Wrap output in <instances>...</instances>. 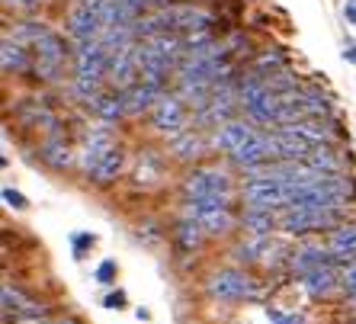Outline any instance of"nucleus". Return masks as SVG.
Returning <instances> with one entry per match:
<instances>
[{"label":"nucleus","mask_w":356,"mask_h":324,"mask_svg":"<svg viewBox=\"0 0 356 324\" xmlns=\"http://www.w3.org/2000/svg\"><path fill=\"white\" fill-rule=\"evenodd\" d=\"M109 71V49L99 39L77 42L74 51V90L83 100H93L99 93V83L106 81Z\"/></svg>","instance_id":"f257e3e1"},{"label":"nucleus","mask_w":356,"mask_h":324,"mask_svg":"<svg viewBox=\"0 0 356 324\" xmlns=\"http://www.w3.org/2000/svg\"><path fill=\"white\" fill-rule=\"evenodd\" d=\"M238 100L250 122H280V93L266 83V77L250 74L248 81H241Z\"/></svg>","instance_id":"f03ea898"},{"label":"nucleus","mask_w":356,"mask_h":324,"mask_svg":"<svg viewBox=\"0 0 356 324\" xmlns=\"http://www.w3.org/2000/svg\"><path fill=\"white\" fill-rule=\"evenodd\" d=\"M17 39L23 42V45H33L35 55H39V67L45 71V74H55L61 65H65V39L61 35H55L45 23H23L17 29Z\"/></svg>","instance_id":"7ed1b4c3"},{"label":"nucleus","mask_w":356,"mask_h":324,"mask_svg":"<svg viewBox=\"0 0 356 324\" xmlns=\"http://www.w3.org/2000/svg\"><path fill=\"white\" fill-rule=\"evenodd\" d=\"M183 216L199 222L209 234H222L232 228V209H228V196H202V200H190Z\"/></svg>","instance_id":"20e7f679"},{"label":"nucleus","mask_w":356,"mask_h":324,"mask_svg":"<svg viewBox=\"0 0 356 324\" xmlns=\"http://www.w3.org/2000/svg\"><path fill=\"white\" fill-rule=\"evenodd\" d=\"M141 77V61H138V42L132 45H122V49H109V71L106 81L116 87V90H125L132 87Z\"/></svg>","instance_id":"39448f33"},{"label":"nucleus","mask_w":356,"mask_h":324,"mask_svg":"<svg viewBox=\"0 0 356 324\" xmlns=\"http://www.w3.org/2000/svg\"><path fill=\"white\" fill-rule=\"evenodd\" d=\"M209 295H216V299H254V295H260V286L250 280V276H244L241 270H218L212 280H209Z\"/></svg>","instance_id":"423d86ee"},{"label":"nucleus","mask_w":356,"mask_h":324,"mask_svg":"<svg viewBox=\"0 0 356 324\" xmlns=\"http://www.w3.org/2000/svg\"><path fill=\"white\" fill-rule=\"evenodd\" d=\"M340 209H286L280 225L286 232H308V228H337Z\"/></svg>","instance_id":"0eeeda50"},{"label":"nucleus","mask_w":356,"mask_h":324,"mask_svg":"<svg viewBox=\"0 0 356 324\" xmlns=\"http://www.w3.org/2000/svg\"><path fill=\"white\" fill-rule=\"evenodd\" d=\"M151 122L158 132L167 135H180L183 125H186V109H183V97H170V93H161L158 103L151 106Z\"/></svg>","instance_id":"6e6552de"},{"label":"nucleus","mask_w":356,"mask_h":324,"mask_svg":"<svg viewBox=\"0 0 356 324\" xmlns=\"http://www.w3.org/2000/svg\"><path fill=\"white\" fill-rule=\"evenodd\" d=\"M228 190H232V180H228V174L216 170V167H199V170L190 174V180H186V196H190V200L228 196Z\"/></svg>","instance_id":"1a4fd4ad"},{"label":"nucleus","mask_w":356,"mask_h":324,"mask_svg":"<svg viewBox=\"0 0 356 324\" xmlns=\"http://www.w3.org/2000/svg\"><path fill=\"white\" fill-rule=\"evenodd\" d=\"M67 33H71V39L74 42L99 39V33H103V19H99L97 10L87 7V3L81 0V3L67 13Z\"/></svg>","instance_id":"9d476101"},{"label":"nucleus","mask_w":356,"mask_h":324,"mask_svg":"<svg viewBox=\"0 0 356 324\" xmlns=\"http://www.w3.org/2000/svg\"><path fill=\"white\" fill-rule=\"evenodd\" d=\"M257 135V129H254V122H241V119H228V122L218 125L216 138H212V145H216L218 151H225V154H232L234 148H241V145L248 142V138H254Z\"/></svg>","instance_id":"9b49d317"},{"label":"nucleus","mask_w":356,"mask_h":324,"mask_svg":"<svg viewBox=\"0 0 356 324\" xmlns=\"http://www.w3.org/2000/svg\"><path fill=\"white\" fill-rule=\"evenodd\" d=\"M232 161L238 167H244V170H260V167L270 161V145H266V135H254V138H248V142L241 145V148L232 151Z\"/></svg>","instance_id":"f8f14e48"},{"label":"nucleus","mask_w":356,"mask_h":324,"mask_svg":"<svg viewBox=\"0 0 356 324\" xmlns=\"http://www.w3.org/2000/svg\"><path fill=\"white\" fill-rule=\"evenodd\" d=\"M3 308L7 315H13L17 324H39L42 321V305H35L33 299H26L19 289H10L3 286Z\"/></svg>","instance_id":"ddd939ff"},{"label":"nucleus","mask_w":356,"mask_h":324,"mask_svg":"<svg viewBox=\"0 0 356 324\" xmlns=\"http://www.w3.org/2000/svg\"><path fill=\"white\" fill-rule=\"evenodd\" d=\"M327 248H331V254L340 264L356 260V225H337L331 238H327Z\"/></svg>","instance_id":"4468645a"},{"label":"nucleus","mask_w":356,"mask_h":324,"mask_svg":"<svg viewBox=\"0 0 356 324\" xmlns=\"http://www.w3.org/2000/svg\"><path fill=\"white\" fill-rule=\"evenodd\" d=\"M109 148H113V138H109V132H106V129H97V132L87 138L83 151H81V167L87 170V174H90L93 167L99 164V158H103Z\"/></svg>","instance_id":"2eb2a0df"},{"label":"nucleus","mask_w":356,"mask_h":324,"mask_svg":"<svg viewBox=\"0 0 356 324\" xmlns=\"http://www.w3.org/2000/svg\"><path fill=\"white\" fill-rule=\"evenodd\" d=\"M302 280H305V292L312 295V299L327 295V292L340 283L337 276H334L331 266H315V270H305V273H302Z\"/></svg>","instance_id":"dca6fc26"},{"label":"nucleus","mask_w":356,"mask_h":324,"mask_svg":"<svg viewBox=\"0 0 356 324\" xmlns=\"http://www.w3.org/2000/svg\"><path fill=\"white\" fill-rule=\"evenodd\" d=\"M331 264H340V260L331 254V248H302L292 254V266H296L298 273L315 270V266H331Z\"/></svg>","instance_id":"f3484780"},{"label":"nucleus","mask_w":356,"mask_h":324,"mask_svg":"<svg viewBox=\"0 0 356 324\" xmlns=\"http://www.w3.org/2000/svg\"><path fill=\"white\" fill-rule=\"evenodd\" d=\"M90 106H93V113H97L99 119H106V122H113V119H119V116H125V113H129V109H125L122 90L97 93V97L90 100Z\"/></svg>","instance_id":"a211bd4d"},{"label":"nucleus","mask_w":356,"mask_h":324,"mask_svg":"<svg viewBox=\"0 0 356 324\" xmlns=\"http://www.w3.org/2000/svg\"><path fill=\"white\" fill-rule=\"evenodd\" d=\"M305 164L312 167V170H318V174H340L343 170V161H340L337 151L324 148V145H315V148L308 151Z\"/></svg>","instance_id":"6ab92c4d"},{"label":"nucleus","mask_w":356,"mask_h":324,"mask_svg":"<svg viewBox=\"0 0 356 324\" xmlns=\"http://www.w3.org/2000/svg\"><path fill=\"white\" fill-rule=\"evenodd\" d=\"M296 97H298V106H302V116H327V113H331V100H327L318 87L296 90Z\"/></svg>","instance_id":"aec40b11"},{"label":"nucleus","mask_w":356,"mask_h":324,"mask_svg":"<svg viewBox=\"0 0 356 324\" xmlns=\"http://www.w3.org/2000/svg\"><path fill=\"white\" fill-rule=\"evenodd\" d=\"M119 170H122V151H119V148H109L106 154L99 158V164L90 170V177L97 183H109L113 177L119 174Z\"/></svg>","instance_id":"412c9836"},{"label":"nucleus","mask_w":356,"mask_h":324,"mask_svg":"<svg viewBox=\"0 0 356 324\" xmlns=\"http://www.w3.org/2000/svg\"><path fill=\"white\" fill-rule=\"evenodd\" d=\"M273 212L266 206H248V212H244V225H248L254 234H270V228H273Z\"/></svg>","instance_id":"4be33fe9"},{"label":"nucleus","mask_w":356,"mask_h":324,"mask_svg":"<svg viewBox=\"0 0 356 324\" xmlns=\"http://www.w3.org/2000/svg\"><path fill=\"white\" fill-rule=\"evenodd\" d=\"M26 65H29V55H26L23 42L3 39V71H23Z\"/></svg>","instance_id":"5701e85b"},{"label":"nucleus","mask_w":356,"mask_h":324,"mask_svg":"<svg viewBox=\"0 0 356 324\" xmlns=\"http://www.w3.org/2000/svg\"><path fill=\"white\" fill-rule=\"evenodd\" d=\"M202 225L199 222H193V218H186L183 216V222H180V228H177V241H180V248H186V250H193V248H199V241H202Z\"/></svg>","instance_id":"b1692460"},{"label":"nucleus","mask_w":356,"mask_h":324,"mask_svg":"<svg viewBox=\"0 0 356 324\" xmlns=\"http://www.w3.org/2000/svg\"><path fill=\"white\" fill-rule=\"evenodd\" d=\"M39 154H42V161H45V164H51V167H65L67 161H71V151H67L61 142H49V145H42Z\"/></svg>","instance_id":"393cba45"},{"label":"nucleus","mask_w":356,"mask_h":324,"mask_svg":"<svg viewBox=\"0 0 356 324\" xmlns=\"http://www.w3.org/2000/svg\"><path fill=\"white\" fill-rule=\"evenodd\" d=\"M196 151H199V138L193 132H180L177 135V142H174V154L177 158H196Z\"/></svg>","instance_id":"a878e982"},{"label":"nucleus","mask_w":356,"mask_h":324,"mask_svg":"<svg viewBox=\"0 0 356 324\" xmlns=\"http://www.w3.org/2000/svg\"><path fill=\"white\" fill-rule=\"evenodd\" d=\"M340 286L347 292L350 299H356V260H347L343 270H340Z\"/></svg>","instance_id":"bb28decb"},{"label":"nucleus","mask_w":356,"mask_h":324,"mask_svg":"<svg viewBox=\"0 0 356 324\" xmlns=\"http://www.w3.org/2000/svg\"><path fill=\"white\" fill-rule=\"evenodd\" d=\"M116 280V264L113 260H103V264L97 266V283H113Z\"/></svg>","instance_id":"cd10ccee"},{"label":"nucleus","mask_w":356,"mask_h":324,"mask_svg":"<svg viewBox=\"0 0 356 324\" xmlns=\"http://www.w3.org/2000/svg\"><path fill=\"white\" fill-rule=\"evenodd\" d=\"M3 200H7L13 209H26V196L23 193H17V190H10V186L3 190Z\"/></svg>","instance_id":"c85d7f7f"},{"label":"nucleus","mask_w":356,"mask_h":324,"mask_svg":"<svg viewBox=\"0 0 356 324\" xmlns=\"http://www.w3.org/2000/svg\"><path fill=\"white\" fill-rule=\"evenodd\" d=\"M122 305H125V292H109L106 295V308H116L119 311Z\"/></svg>","instance_id":"c756f323"},{"label":"nucleus","mask_w":356,"mask_h":324,"mask_svg":"<svg viewBox=\"0 0 356 324\" xmlns=\"http://www.w3.org/2000/svg\"><path fill=\"white\" fill-rule=\"evenodd\" d=\"M7 7H17V10H33L39 0H3Z\"/></svg>","instance_id":"7c9ffc66"},{"label":"nucleus","mask_w":356,"mask_h":324,"mask_svg":"<svg viewBox=\"0 0 356 324\" xmlns=\"http://www.w3.org/2000/svg\"><path fill=\"white\" fill-rule=\"evenodd\" d=\"M93 244V234H74V250H83Z\"/></svg>","instance_id":"2f4dec72"},{"label":"nucleus","mask_w":356,"mask_h":324,"mask_svg":"<svg viewBox=\"0 0 356 324\" xmlns=\"http://www.w3.org/2000/svg\"><path fill=\"white\" fill-rule=\"evenodd\" d=\"M343 58H347V61H353V65H356V45H350V49H343Z\"/></svg>","instance_id":"473e14b6"},{"label":"nucleus","mask_w":356,"mask_h":324,"mask_svg":"<svg viewBox=\"0 0 356 324\" xmlns=\"http://www.w3.org/2000/svg\"><path fill=\"white\" fill-rule=\"evenodd\" d=\"M58 324H81V321H74V318H65V321H58Z\"/></svg>","instance_id":"72a5a7b5"},{"label":"nucleus","mask_w":356,"mask_h":324,"mask_svg":"<svg viewBox=\"0 0 356 324\" xmlns=\"http://www.w3.org/2000/svg\"><path fill=\"white\" fill-rule=\"evenodd\" d=\"M353 324H356V321H353Z\"/></svg>","instance_id":"f704fd0d"}]
</instances>
